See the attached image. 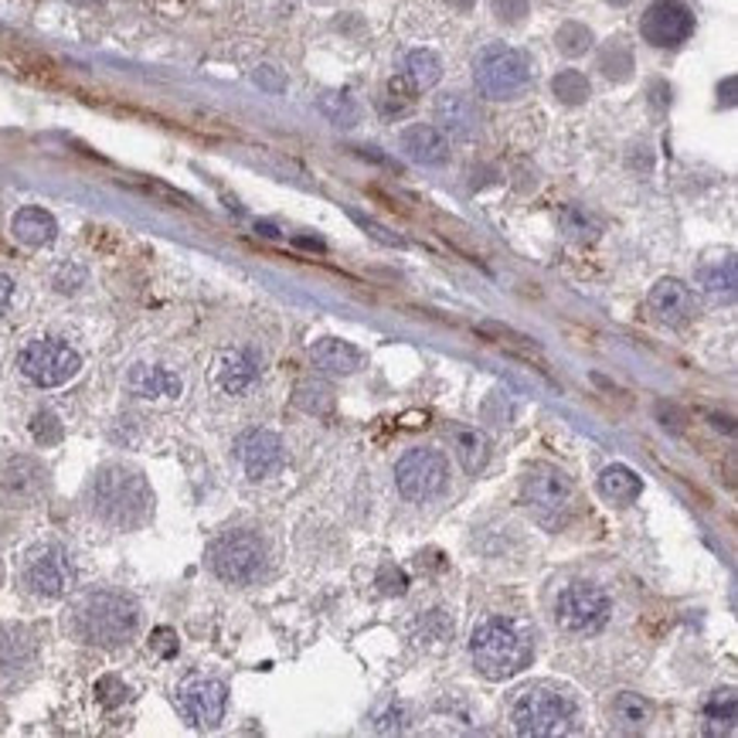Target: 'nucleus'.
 Returning <instances> with one entry per match:
<instances>
[{"mask_svg": "<svg viewBox=\"0 0 738 738\" xmlns=\"http://www.w3.org/2000/svg\"><path fill=\"white\" fill-rule=\"evenodd\" d=\"M606 4H613V8H623V4H629V0H606Z\"/></svg>", "mask_w": 738, "mask_h": 738, "instance_id": "44", "label": "nucleus"}, {"mask_svg": "<svg viewBox=\"0 0 738 738\" xmlns=\"http://www.w3.org/2000/svg\"><path fill=\"white\" fill-rule=\"evenodd\" d=\"M609 620V596L596 585H569L555 599V623L565 633H599Z\"/></svg>", "mask_w": 738, "mask_h": 738, "instance_id": "10", "label": "nucleus"}, {"mask_svg": "<svg viewBox=\"0 0 738 738\" xmlns=\"http://www.w3.org/2000/svg\"><path fill=\"white\" fill-rule=\"evenodd\" d=\"M256 82H259L263 89H269V92H283V89H287L283 75H279L276 68H269V65H263V68L256 72Z\"/></svg>", "mask_w": 738, "mask_h": 738, "instance_id": "39", "label": "nucleus"}, {"mask_svg": "<svg viewBox=\"0 0 738 738\" xmlns=\"http://www.w3.org/2000/svg\"><path fill=\"white\" fill-rule=\"evenodd\" d=\"M126 385H130V392L140 395V398H177L184 389L181 378L167 368H161V365H133Z\"/></svg>", "mask_w": 738, "mask_h": 738, "instance_id": "19", "label": "nucleus"}, {"mask_svg": "<svg viewBox=\"0 0 738 738\" xmlns=\"http://www.w3.org/2000/svg\"><path fill=\"white\" fill-rule=\"evenodd\" d=\"M555 44H558V52H562V55L578 59V55H585L593 48V31L585 28V24H578V21H565L562 28H558V35H555Z\"/></svg>", "mask_w": 738, "mask_h": 738, "instance_id": "30", "label": "nucleus"}, {"mask_svg": "<svg viewBox=\"0 0 738 738\" xmlns=\"http://www.w3.org/2000/svg\"><path fill=\"white\" fill-rule=\"evenodd\" d=\"M511 718L521 735H562L572 722V701L551 687H531L514 701Z\"/></svg>", "mask_w": 738, "mask_h": 738, "instance_id": "7", "label": "nucleus"}, {"mask_svg": "<svg viewBox=\"0 0 738 738\" xmlns=\"http://www.w3.org/2000/svg\"><path fill=\"white\" fill-rule=\"evenodd\" d=\"M695 31V14L680 0H653L640 17V35L653 48H677Z\"/></svg>", "mask_w": 738, "mask_h": 738, "instance_id": "12", "label": "nucleus"}, {"mask_svg": "<svg viewBox=\"0 0 738 738\" xmlns=\"http://www.w3.org/2000/svg\"><path fill=\"white\" fill-rule=\"evenodd\" d=\"M21 578H24V585H28L35 596L59 599V596L68 593V585L75 578V569H72V558L59 545H41V548L28 551V558H24Z\"/></svg>", "mask_w": 738, "mask_h": 738, "instance_id": "11", "label": "nucleus"}, {"mask_svg": "<svg viewBox=\"0 0 738 738\" xmlns=\"http://www.w3.org/2000/svg\"><path fill=\"white\" fill-rule=\"evenodd\" d=\"M89 507L99 521L130 531L140 527L150 518V511H154V494H150L140 470L126 463H110L89 483Z\"/></svg>", "mask_w": 738, "mask_h": 738, "instance_id": "1", "label": "nucleus"}, {"mask_svg": "<svg viewBox=\"0 0 738 738\" xmlns=\"http://www.w3.org/2000/svg\"><path fill=\"white\" fill-rule=\"evenodd\" d=\"M358 221H361L365 232H371L374 239L389 242V245H402V239H398V236H392V232H385V228H381V225H374V221H368V218H358Z\"/></svg>", "mask_w": 738, "mask_h": 738, "instance_id": "40", "label": "nucleus"}, {"mask_svg": "<svg viewBox=\"0 0 738 738\" xmlns=\"http://www.w3.org/2000/svg\"><path fill=\"white\" fill-rule=\"evenodd\" d=\"M72 626L79 633L82 644L106 647V650L126 647L140 629V606H137V599L123 596V593L99 589L75 602Z\"/></svg>", "mask_w": 738, "mask_h": 738, "instance_id": "2", "label": "nucleus"}, {"mask_svg": "<svg viewBox=\"0 0 738 738\" xmlns=\"http://www.w3.org/2000/svg\"><path fill=\"white\" fill-rule=\"evenodd\" d=\"M296 245H303V249H317V252H323V242H317V239H296Z\"/></svg>", "mask_w": 738, "mask_h": 738, "instance_id": "42", "label": "nucleus"}, {"mask_svg": "<svg viewBox=\"0 0 738 738\" xmlns=\"http://www.w3.org/2000/svg\"><path fill=\"white\" fill-rule=\"evenodd\" d=\"M650 310L657 314V320L680 327L695 314V296L680 279H660V283L650 290Z\"/></svg>", "mask_w": 738, "mask_h": 738, "instance_id": "16", "label": "nucleus"}, {"mask_svg": "<svg viewBox=\"0 0 738 738\" xmlns=\"http://www.w3.org/2000/svg\"><path fill=\"white\" fill-rule=\"evenodd\" d=\"M470 653L476 671L487 680H511L531 667V636L514 620H487L470 636Z\"/></svg>", "mask_w": 738, "mask_h": 738, "instance_id": "3", "label": "nucleus"}, {"mask_svg": "<svg viewBox=\"0 0 738 738\" xmlns=\"http://www.w3.org/2000/svg\"><path fill=\"white\" fill-rule=\"evenodd\" d=\"M708 718V735H731L735 731V695L731 691H715L711 701L704 704Z\"/></svg>", "mask_w": 738, "mask_h": 738, "instance_id": "28", "label": "nucleus"}, {"mask_svg": "<svg viewBox=\"0 0 738 738\" xmlns=\"http://www.w3.org/2000/svg\"><path fill=\"white\" fill-rule=\"evenodd\" d=\"M208 565L228 585H249L266 565V545L252 531H228L212 542Z\"/></svg>", "mask_w": 738, "mask_h": 738, "instance_id": "5", "label": "nucleus"}, {"mask_svg": "<svg viewBox=\"0 0 738 738\" xmlns=\"http://www.w3.org/2000/svg\"><path fill=\"white\" fill-rule=\"evenodd\" d=\"M701 287L711 293V296H731L735 293V259H725V266H711V269H701Z\"/></svg>", "mask_w": 738, "mask_h": 738, "instance_id": "33", "label": "nucleus"}, {"mask_svg": "<svg viewBox=\"0 0 738 738\" xmlns=\"http://www.w3.org/2000/svg\"><path fill=\"white\" fill-rule=\"evenodd\" d=\"M96 695H99V701H103L106 708H116L126 698V684L119 677H103V680L96 684Z\"/></svg>", "mask_w": 738, "mask_h": 738, "instance_id": "37", "label": "nucleus"}, {"mask_svg": "<svg viewBox=\"0 0 738 738\" xmlns=\"http://www.w3.org/2000/svg\"><path fill=\"white\" fill-rule=\"evenodd\" d=\"M609 718L620 731H644L650 722V701L636 691H620L609 704Z\"/></svg>", "mask_w": 738, "mask_h": 738, "instance_id": "25", "label": "nucleus"}, {"mask_svg": "<svg viewBox=\"0 0 738 738\" xmlns=\"http://www.w3.org/2000/svg\"><path fill=\"white\" fill-rule=\"evenodd\" d=\"M599 68H602V75L606 79H613V82H623V79H629V72H633V55H629V48L626 44H609L606 52H602V59H599Z\"/></svg>", "mask_w": 738, "mask_h": 738, "instance_id": "32", "label": "nucleus"}, {"mask_svg": "<svg viewBox=\"0 0 738 738\" xmlns=\"http://www.w3.org/2000/svg\"><path fill=\"white\" fill-rule=\"evenodd\" d=\"M283 440L269 429H252L239 440V460L252 480H263L283 467Z\"/></svg>", "mask_w": 738, "mask_h": 738, "instance_id": "15", "label": "nucleus"}, {"mask_svg": "<svg viewBox=\"0 0 738 738\" xmlns=\"http://www.w3.org/2000/svg\"><path fill=\"white\" fill-rule=\"evenodd\" d=\"M449 436H453V449H456V456H460V463H463L467 473H480L483 467H487V460H491V440L483 436V432L456 425V429H449Z\"/></svg>", "mask_w": 738, "mask_h": 738, "instance_id": "24", "label": "nucleus"}, {"mask_svg": "<svg viewBox=\"0 0 738 738\" xmlns=\"http://www.w3.org/2000/svg\"><path fill=\"white\" fill-rule=\"evenodd\" d=\"M215 378H218L221 392L242 395L252 381H256V365H252V358H249V354H242V351H225L218 358Z\"/></svg>", "mask_w": 738, "mask_h": 738, "instance_id": "22", "label": "nucleus"}, {"mask_svg": "<svg viewBox=\"0 0 738 738\" xmlns=\"http://www.w3.org/2000/svg\"><path fill=\"white\" fill-rule=\"evenodd\" d=\"M476 4V0H449V8H456V11H470Z\"/></svg>", "mask_w": 738, "mask_h": 738, "instance_id": "43", "label": "nucleus"}, {"mask_svg": "<svg viewBox=\"0 0 738 738\" xmlns=\"http://www.w3.org/2000/svg\"><path fill=\"white\" fill-rule=\"evenodd\" d=\"M378 589L385 596H405L409 593V575H405L398 565H381L378 572Z\"/></svg>", "mask_w": 738, "mask_h": 738, "instance_id": "35", "label": "nucleus"}, {"mask_svg": "<svg viewBox=\"0 0 738 738\" xmlns=\"http://www.w3.org/2000/svg\"><path fill=\"white\" fill-rule=\"evenodd\" d=\"M31 436H35V443H41V446H55V443H62L65 429H62V422H59L55 412L41 409V412L31 416Z\"/></svg>", "mask_w": 738, "mask_h": 738, "instance_id": "34", "label": "nucleus"}, {"mask_svg": "<svg viewBox=\"0 0 738 738\" xmlns=\"http://www.w3.org/2000/svg\"><path fill=\"white\" fill-rule=\"evenodd\" d=\"M150 647H154L161 657H174L177 653V633L167 629V626L154 629V636H150Z\"/></svg>", "mask_w": 738, "mask_h": 738, "instance_id": "38", "label": "nucleus"}, {"mask_svg": "<svg viewBox=\"0 0 738 738\" xmlns=\"http://www.w3.org/2000/svg\"><path fill=\"white\" fill-rule=\"evenodd\" d=\"M531 11V0H494V14L504 24H521Z\"/></svg>", "mask_w": 738, "mask_h": 738, "instance_id": "36", "label": "nucleus"}, {"mask_svg": "<svg viewBox=\"0 0 738 738\" xmlns=\"http://www.w3.org/2000/svg\"><path fill=\"white\" fill-rule=\"evenodd\" d=\"M11 232L21 245H28V249H41L48 245L55 236H59V225L55 218L48 215L44 208H21L11 221Z\"/></svg>", "mask_w": 738, "mask_h": 738, "instance_id": "20", "label": "nucleus"}, {"mask_svg": "<svg viewBox=\"0 0 738 738\" xmlns=\"http://www.w3.org/2000/svg\"><path fill=\"white\" fill-rule=\"evenodd\" d=\"M473 82L480 96L494 99V103H507V99H518L531 86V62L511 44H487L473 62Z\"/></svg>", "mask_w": 738, "mask_h": 738, "instance_id": "4", "label": "nucleus"}, {"mask_svg": "<svg viewBox=\"0 0 738 738\" xmlns=\"http://www.w3.org/2000/svg\"><path fill=\"white\" fill-rule=\"evenodd\" d=\"M436 119H440L443 130L456 140H473L476 130H480V116H476L473 103L460 92H449V96L436 99Z\"/></svg>", "mask_w": 738, "mask_h": 738, "instance_id": "17", "label": "nucleus"}, {"mask_svg": "<svg viewBox=\"0 0 738 738\" xmlns=\"http://www.w3.org/2000/svg\"><path fill=\"white\" fill-rule=\"evenodd\" d=\"M11 296H14V279H11L8 272H0V310L8 307Z\"/></svg>", "mask_w": 738, "mask_h": 738, "instance_id": "41", "label": "nucleus"}, {"mask_svg": "<svg viewBox=\"0 0 738 738\" xmlns=\"http://www.w3.org/2000/svg\"><path fill=\"white\" fill-rule=\"evenodd\" d=\"M405 79H409L416 92L432 89L443 79V65L436 55L425 52V48H416V52H409V59H405Z\"/></svg>", "mask_w": 738, "mask_h": 738, "instance_id": "27", "label": "nucleus"}, {"mask_svg": "<svg viewBox=\"0 0 738 738\" xmlns=\"http://www.w3.org/2000/svg\"><path fill=\"white\" fill-rule=\"evenodd\" d=\"M17 368L38 389H62L79 374L82 358L62 341H31L17 354Z\"/></svg>", "mask_w": 738, "mask_h": 738, "instance_id": "6", "label": "nucleus"}, {"mask_svg": "<svg viewBox=\"0 0 738 738\" xmlns=\"http://www.w3.org/2000/svg\"><path fill=\"white\" fill-rule=\"evenodd\" d=\"M310 354H314V361L323 368V371H334V374H354L361 368V351L354 347V344H347V341H341V338H323V341H317L314 347H310Z\"/></svg>", "mask_w": 738, "mask_h": 738, "instance_id": "21", "label": "nucleus"}, {"mask_svg": "<svg viewBox=\"0 0 738 738\" xmlns=\"http://www.w3.org/2000/svg\"><path fill=\"white\" fill-rule=\"evenodd\" d=\"M35 660V644L24 629H0V671H21Z\"/></svg>", "mask_w": 738, "mask_h": 738, "instance_id": "26", "label": "nucleus"}, {"mask_svg": "<svg viewBox=\"0 0 738 738\" xmlns=\"http://www.w3.org/2000/svg\"><path fill=\"white\" fill-rule=\"evenodd\" d=\"M181 711L184 718L198 728H215L225 718V704H228V687L212 677H194L181 687Z\"/></svg>", "mask_w": 738, "mask_h": 738, "instance_id": "14", "label": "nucleus"}, {"mask_svg": "<svg viewBox=\"0 0 738 738\" xmlns=\"http://www.w3.org/2000/svg\"><path fill=\"white\" fill-rule=\"evenodd\" d=\"M48 494V470L35 456L0 453V507H35Z\"/></svg>", "mask_w": 738, "mask_h": 738, "instance_id": "8", "label": "nucleus"}, {"mask_svg": "<svg viewBox=\"0 0 738 738\" xmlns=\"http://www.w3.org/2000/svg\"><path fill=\"white\" fill-rule=\"evenodd\" d=\"M524 504L534 507L545 521L569 511L572 504V480L558 470V467H548V463H534L524 476Z\"/></svg>", "mask_w": 738, "mask_h": 738, "instance_id": "13", "label": "nucleus"}, {"mask_svg": "<svg viewBox=\"0 0 738 738\" xmlns=\"http://www.w3.org/2000/svg\"><path fill=\"white\" fill-rule=\"evenodd\" d=\"M640 491H644L640 476H636V473H633L629 467H623V463H613V467H606V470L599 473V494H602L606 500L620 504V507H629L636 497H640Z\"/></svg>", "mask_w": 738, "mask_h": 738, "instance_id": "23", "label": "nucleus"}, {"mask_svg": "<svg viewBox=\"0 0 738 738\" xmlns=\"http://www.w3.org/2000/svg\"><path fill=\"white\" fill-rule=\"evenodd\" d=\"M449 480V463L446 456L436 449H409L395 467V483L398 491L409 500H432L436 494H443Z\"/></svg>", "mask_w": 738, "mask_h": 738, "instance_id": "9", "label": "nucleus"}, {"mask_svg": "<svg viewBox=\"0 0 738 738\" xmlns=\"http://www.w3.org/2000/svg\"><path fill=\"white\" fill-rule=\"evenodd\" d=\"M551 92H555L558 103L582 106L585 99H589V79H585V75L575 72V68H565V72H558L551 79Z\"/></svg>", "mask_w": 738, "mask_h": 738, "instance_id": "29", "label": "nucleus"}, {"mask_svg": "<svg viewBox=\"0 0 738 738\" xmlns=\"http://www.w3.org/2000/svg\"><path fill=\"white\" fill-rule=\"evenodd\" d=\"M317 103H320V113L330 123H338V126H354V123H358V106H354V99L347 92H323Z\"/></svg>", "mask_w": 738, "mask_h": 738, "instance_id": "31", "label": "nucleus"}, {"mask_svg": "<svg viewBox=\"0 0 738 738\" xmlns=\"http://www.w3.org/2000/svg\"><path fill=\"white\" fill-rule=\"evenodd\" d=\"M402 150L409 154L416 164H443L449 157V140L440 126L416 123L402 133Z\"/></svg>", "mask_w": 738, "mask_h": 738, "instance_id": "18", "label": "nucleus"}]
</instances>
